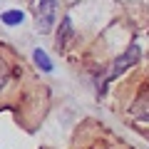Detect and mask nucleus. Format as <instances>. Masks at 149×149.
Masks as SVG:
<instances>
[{
  "label": "nucleus",
  "instance_id": "nucleus-1",
  "mask_svg": "<svg viewBox=\"0 0 149 149\" xmlns=\"http://www.w3.org/2000/svg\"><path fill=\"white\" fill-rule=\"evenodd\" d=\"M57 20V0H37L35 5V25L37 32L47 35Z\"/></svg>",
  "mask_w": 149,
  "mask_h": 149
},
{
  "label": "nucleus",
  "instance_id": "nucleus-2",
  "mask_svg": "<svg viewBox=\"0 0 149 149\" xmlns=\"http://www.w3.org/2000/svg\"><path fill=\"white\" fill-rule=\"evenodd\" d=\"M139 55H142L139 45H129V47L124 50V55H119V57L114 60V65H112V72H109V80H107V82H114V80H117V77H119V74H122L127 67H132V65L137 62Z\"/></svg>",
  "mask_w": 149,
  "mask_h": 149
},
{
  "label": "nucleus",
  "instance_id": "nucleus-3",
  "mask_svg": "<svg viewBox=\"0 0 149 149\" xmlns=\"http://www.w3.org/2000/svg\"><path fill=\"white\" fill-rule=\"evenodd\" d=\"M72 35H74V27H72V20L70 17H62V22H60V27H57V50H65L70 45V40H72Z\"/></svg>",
  "mask_w": 149,
  "mask_h": 149
},
{
  "label": "nucleus",
  "instance_id": "nucleus-4",
  "mask_svg": "<svg viewBox=\"0 0 149 149\" xmlns=\"http://www.w3.org/2000/svg\"><path fill=\"white\" fill-rule=\"evenodd\" d=\"M132 114L142 122H149V90L139 95V100L132 104Z\"/></svg>",
  "mask_w": 149,
  "mask_h": 149
},
{
  "label": "nucleus",
  "instance_id": "nucleus-5",
  "mask_svg": "<svg viewBox=\"0 0 149 149\" xmlns=\"http://www.w3.org/2000/svg\"><path fill=\"white\" fill-rule=\"evenodd\" d=\"M13 82V67L5 57H0V95L8 90V85Z\"/></svg>",
  "mask_w": 149,
  "mask_h": 149
},
{
  "label": "nucleus",
  "instance_id": "nucleus-6",
  "mask_svg": "<svg viewBox=\"0 0 149 149\" xmlns=\"http://www.w3.org/2000/svg\"><path fill=\"white\" fill-rule=\"evenodd\" d=\"M32 60H35V65L42 70V72H52V62H50V57H47L45 50H35V52H32Z\"/></svg>",
  "mask_w": 149,
  "mask_h": 149
},
{
  "label": "nucleus",
  "instance_id": "nucleus-7",
  "mask_svg": "<svg viewBox=\"0 0 149 149\" xmlns=\"http://www.w3.org/2000/svg\"><path fill=\"white\" fill-rule=\"evenodd\" d=\"M0 20L5 22V25H20V22L25 20V13L22 10H5L0 15Z\"/></svg>",
  "mask_w": 149,
  "mask_h": 149
}]
</instances>
